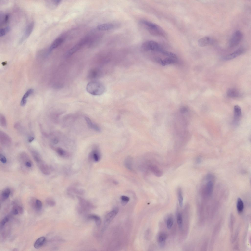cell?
I'll return each mask as SVG.
<instances>
[{"instance_id": "b9f144b4", "label": "cell", "mask_w": 251, "mask_h": 251, "mask_svg": "<svg viewBox=\"0 0 251 251\" xmlns=\"http://www.w3.org/2000/svg\"><path fill=\"white\" fill-rule=\"evenodd\" d=\"M27 102L26 99L22 98L20 102V105L22 106H24L26 104Z\"/></svg>"}, {"instance_id": "603a6c76", "label": "cell", "mask_w": 251, "mask_h": 251, "mask_svg": "<svg viewBox=\"0 0 251 251\" xmlns=\"http://www.w3.org/2000/svg\"><path fill=\"white\" fill-rule=\"evenodd\" d=\"M177 62V59L168 57L162 60L160 64L164 66L169 64L175 63Z\"/></svg>"}, {"instance_id": "ba28073f", "label": "cell", "mask_w": 251, "mask_h": 251, "mask_svg": "<svg viewBox=\"0 0 251 251\" xmlns=\"http://www.w3.org/2000/svg\"><path fill=\"white\" fill-rule=\"evenodd\" d=\"M89 40V38L88 37H86L82 39L69 50L68 52L67 55H70L76 52L87 43Z\"/></svg>"}, {"instance_id": "e0dca14e", "label": "cell", "mask_w": 251, "mask_h": 251, "mask_svg": "<svg viewBox=\"0 0 251 251\" xmlns=\"http://www.w3.org/2000/svg\"><path fill=\"white\" fill-rule=\"evenodd\" d=\"M227 96L231 98H236L239 97L240 93L237 89L234 88H231L228 89L227 91Z\"/></svg>"}, {"instance_id": "e575fe53", "label": "cell", "mask_w": 251, "mask_h": 251, "mask_svg": "<svg viewBox=\"0 0 251 251\" xmlns=\"http://www.w3.org/2000/svg\"><path fill=\"white\" fill-rule=\"evenodd\" d=\"M9 14H7L5 15L3 17L1 23V26L7 24L9 21Z\"/></svg>"}, {"instance_id": "f1b7e54d", "label": "cell", "mask_w": 251, "mask_h": 251, "mask_svg": "<svg viewBox=\"0 0 251 251\" xmlns=\"http://www.w3.org/2000/svg\"><path fill=\"white\" fill-rule=\"evenodd\" d=\"M10 193V190L9 188H6L4 189L2 192V198L4 199H6L9 197Z\"/></svg>"}, {"instance_id": "3957f363", "label": "cell", "mask_w": 251, "mask_h": 251, "mask_svg": "<svg viewBox=\"0 0 251 251\" xmlns=\"http://www.w3.org/2000/svg\"><path fill=\"white\" fill-rule=\"evenodd\" d=\"M86 90L88 92L92 95H99L104 93L105 88L104 86L101 83L93 81L88 83L86 87Z\"/></svg>"}, {"instance_id": "52a82bcc", "label": "cell", "mask_w": 251, "mask_h": 251, "mask_svg": "<svg viewBox=\"0 0 251 251\" xmlns=\"http://www.w3.org/2000/svg\"><path fill=\"white\" fill-rule=\"evenodd\" d=\"M34 23L32 21L26 26L23 34L19 41V43L21 44L29 36L32 32L34 27Z\"/></svg>"}, {"instance_id": "7bdbcfd3", "label": "cell", "mask_w": 251, "mask_h": 251, "mask_svg": "<svg viewBox=\"0 0 251 251\" xmlns=\"http://www.w3.org/2000/svg\"><path fill=\"white\" fill-rule=\"evenodd\" d=\"M234 218H233V217L232 216H231V217L230 218V228H232L233 222L234 221Z\"/></svg>"}, {"instance_id": "277c9868", "label": "cell", "mask_w": 251, "mask_h": 251, "mask_svg": "<svg viewBox=\"0 0 251 251\" xmlns=\"http://www.w3.org/2000/svg\"><path fill=\"white\" fill-rule=\"evenodd\" d=\"M141 47L143 50L146 51H152L160 53L163 50L157 43L152 40L144 42L142 44Z\"/></svg>"}, {"instance_id": "7c38bea8", "label": "cell", "mask_w": 251, "mask_h": 251, "mask_svg": "<svg viewBox=\"0 0 251 251\" xmlns=\"http://www.w3.org/2000/svg\"><path fill=\"white\" fill-rule=\"evenodd\" d=\"M213 41L209 37H205L200 39L198 41L199 46L201 47H205L212 43Z\"/></svg>"}, {"instance_id": "9c48e42d", "label": "cell", "mask_w": 251, "mask_h": 251, "mask_svg": "<svg viewBox=\"0 0 251 251\" xmlns=\"http://www.w3.org/2000/svg\"><path fill=\"white\" fill-rule=\"evenodd\" d=\"M244 51V50L243 48H240L232 53L224 56L222 58L225 60H231L241 55Z\"/></svg>"}, {"instance_id": "8d00e7d4", "label": "cell", "mask_w": 251, "mask_h": 251, "mask_svg": "<svg viewBox=\"0 0 251 251\" xmlns=\"http://www.w3.org/2000/svg\"><path fill=\"white\" fill-rule=\"evenodd\" d=\"M58 153L62 156H65L66 155V153L61 148H58L56 149Z\"/></svg>"}, {"instance_id": "f35d334b", "label": "cell", "mask_w": 251, "mask_h": 251, "mask_svg": "<svg viewBox=\"0 0 251 251\" xmlns=\"http://www.w3.org/2000/svg\"><path fill=\"white\" fill-rule=\"evenodd\" d=\"M9 218L7 216H6L3 218L0 222V228H2L5 225V224L8 221Z\"/></svg>"}, {"instance_id": "ac0fdd59", "label": "cell", "mask_w": 251, "mask_h": 251, "mask_svg": "<svg viewBox=\"0 0 251 251\" xmlns=\"http://www.w3.org/2000/svg\"><path fill=\"white\" fill-rule=\"evenodd\" d=\"M234 120L235 121H238L240 119L241 115L240 107L238 105L235 106L234 108Z\"/></svg>"}, {"instance_id": "4fadbf2b", "label": "cell", "mask_w": 251, "mask_h": 251, "mask_svg": "<svg viewBox=\"0 0 251 251\" xmlns=\"http://www.w3.org/2000/svg\"><path fill=\"white\" fill-rule=\"evenodd\" d=\"M115 27L114 24L110 23L100 24L97 26V28L99 30L102 31L110 30L113 29Z\"/></svg>"}, {"instance_id": "d6a6232c", "label": "cell", "mask_w": 251, "mask_h": 251, "mask_svg": "<svg viewBox=\"0 0 251 251\" xmlns=\"http://www.w3.org/2000/svg\"><path fill=\"white\" fill-rule=\"evenodd\" d=\"M46 202L47 204L50 207L54 206L56 204L54 200L53 199L50 198L47 199L46 200Z\"/></svg>"}, {"instance_id": "484cf974", "label": "cell", "mask_w": 251, "mask_h": 251, "mask_svg": "<svg viewBox=\"0 0 251 251\" xmlns=\"http://www.w3.org/2000/svg\"><path fill=\"white\" fill-rule=\"evenodd\" d=\"M100 74V71L98 70L93 69L89 72L88 77L91 79L95 78L99 76Z\"/></svg>"}, {"instance_id": "83f0119b", "label": "cell", "mask_w": 251, "mask_h": 251, "mask_svg": "<svg viewBox=\"0 0 251 251\" xmlns=\"http://www.w3.org/2000/svg\"><path fill=\"white\" fill-rule=\"evenodd\" d=\"M177 193L179 205L181 207H182L183 205V198L182 190L181 188H178Z\"/></svg>"}, {"instance_id": "ffe728a7", "label": "cell", "mask_w": 251, "mask_h": 251, "mask_svg": "<svg viewBox=\"0 0 251 251\" xmlns=\"http://www.w3.org/2000/svg\"><path fill=\"white\" fill-rule=\"evenodd\" d=\"M46 239L44 237H41L39 238L35 241L34 244V247L36 249L40 248L44 243Z\"/></svg>"}, {"instance_id": "4dcf8cb0", "label": "cell", "mask_w": 251, "mask_h": 251, "mask_svg": "<svg viewBox=\"0 0 251 251\" xmlns=\"http://www.w3.org/2000/svg\"><path fill=\"white\" fill-rule=\"evenodd\" d=\"M10 29V27L8 26L4 28L0 29V37L4 36L9 32Z\"/></svg>"}, {"instance_id": "cb8c5ba5", "label": "cell", "mask_w": 251, "mask_h": 251, "mask_svg": "<svg viewBox=\"0 0 251 251\" xmlns=\"http://www.w3.org/2000/svg\"><path fill=\"white\" fill-rule=\"evenodd\" d=\"M151 168L153 174L157 177H160L162 175L163 172L156 166H152L151 167Z\"/></svg>"}, {"instance_id": "681fc988", "label": "cell", "mask_w": 251, "mask_h": 251, "mask_svg": "<svg viewBox=\"0 0 251 251\" xmlns=\"http://www.w3.org/2000/svg\"><path fill=\"white\" fill-rule=\"evenodd\" d=\"M12 251H18V250L16 248H15V249H13V250Z\"/></svg>"}, {"instance_id": "4316f807", "label": "cell", "mask_w": 251, "mask_h": 251, "mask_svg": "<svg viewBox=\"0 0 251 251\" xmlns=\"http://www.w3.org/2000/svg\"><path fill=\"white\" fill-rule=\"evenodd\" d=\"M33 204V206L36 210L39 211L41 209L42 207V204L40 200L38 199L36 200Z\"/></svg>"}, {"instance_id": "6da1fadb", "label": "cell", "mask_w": 251, "mask_h": 251, "mask_svg": "<svg viewBox=\"0 0 251 251\" xmlns=\"http://www.w3.org/2000/svg\"><path fill=\"white\" fill-rule=\"evenodd\" d=\"M140 23L151 35L155 36L165 37V33L160 26L156 24L145 20H142Z\"/></svg>"}, {"instance_id": "8fae6325", "label": "cell", "mask_w": 251, "mask_h": 251, "mask_svg": "<svg viewBox=\"0 0 251 251\" xmlns=\"http://www.w3.org/2000/svg\"><path fill=\"white\" fill-rule=\"evenodd\" d=\"M119 209L115 208L108 213L105 217V221L106 223H109L114 219L118 213Z\"/></svg>"}, {"instance_id": "ab89813d", "label": "cell", "mask_w": 251, "mask_h": 251, "mask_svg": "<svg viewBox=\"0 0 251 251\" xmlns=\"http://www.w3.org/2000/svg\"><path fill=\"white\" fill-rule=\"evenodd\" d=\"M12 212L14 215H17L19 213L17 205H15L13 207L12 210Z\"/></svg>"}, {"instance_id": "7dc6e473", "label": "cell", "mask_w": 251, "mask_h": 251, "mask_svg": "<svg viewBox=\"0 0 251 251\" xmlns=\"http://www.w3.org/2000/svg\"><path fill=\"white\" fill-rule=\"evenodd\" d=\"M53 143L55 144L57 143L58 142V140L56 138H54L53 140Z\"/></svg>"}, {"instance_id": "d6986e66", "label": "cell", "mask_w": 251, "mask_h": 251, "mask_svg": "<svg viewBox=\"0 0 251 251\" xmlns=\"http://www.w3.org/2000/svg\"><path fill=\"white\" fill-rule=\"evenodd\" d=\"M85 118L88 126L90 128L97 131H100V127L97 125L93 123L89 117L86 116Z\"/></svg>"}, {"instance_id": "9a60e30c", "label": "cell", "mask_w": 251, "mask_h": 251, "mask_svg": "<svg viewBox=\"0 0 251 251\" xmlns=\"http://www.w3.org/2000/svg\"><path fill=\"white\" fill-rule=\"evenodd\" d=\"M63 39L61 38H58L56 39L52 43L49 49V51L50 53L54 49H55L63 43Z\"/></svg>"}, {"instance_id": "c3c4849f", "label": "cell", "mask_w": 251, "mask_h": 251, "mask_svg": "<svg viewBox=\"0 0 251 251\" xmlns=\"http://www.w3.org/2000/svg\"><path fill=\"white\" fill-rule=\"evenodd\" d=\"M7 64V62H3L2 63V64L3 66H4Z\"/></svg>"}, {"instance_id": "44dd1931", "label": "cell", "mask_w": 251, "mask_h": 251, "mask_svg": "<svg viewBox=\"0 0 251 251\" xmlns=\"http://www.w3.org/2000/svg\"><path fill=\"white\" fill-rule=\"evenodd\" d=\"M167 235L164 233H160L158 237V241L160 246L163 247L164 245L165 242Z\"/></svg>"}, {"instance_id": "ee69618b", "label": "cell", "mask_w": 251, "mask_h": 251, "mask_svg": "<svg viewBox=\"0 0 251 251\" xmlns=\"http://www.w3.org/2000/svg\"><path fill=\"white\" fill-rule=\"evenodd\" d=\"M25 164L26 166L28 167H30L31 166V162L29 161L26 162Z\"/></svg>"}, {"instance_id": "60d3db41", "label": "cell", "mask_w": 251, "mask_h": 251, "mask_svg": "<svg viewBox=\"0 0 251 251\" xmlns=\"http://www.w3.org/2000/svg\"><path fill=\"white\" fill-rule=\"evenodd\" d=\"M0 159L1 162L3 163H5L7 162L6 158L2 154H0Z\"/></svg>"}, {"instance_id": "2e32d148", "label": "cell", "mask_w": 251, "mask_h": 251, "mask_svg": "<svg viewBox=\"0 0 251 251\" xmlns=\"http://www.w3.org/2000/svg\"><path fill=\"white\" fill-rule=\"evenodd\" d=\"M61 1L60 0H47L45 1V5L48 8L53 9L58 5Z\"/></svg>"}, {"instance_id": "8992f818", "label": "cell", "mask_w": 251, "mask_h": 251, "mask_svg": "<svg viewBox=\"0 0 251 251\" xmlns=\"http://www.w3.org/2000/svg\"><path fill=\"white\" fill-rule=\"evenodd\" d=\"M243 35L240 30L235 31L232 34L229 41V45L231 48L237 46L240 43L242 40Z\"/></svg>"}, {"instance_id": "f6af8a7d", "label": "cell", "mask_w": 251, "mask_h": 251, "mask_svg": "<svg viewBox=\"0 0 251 251\" xmlns=\"http://www.w3.org/2000/svg\"><path fill=\"white\" fill-rule=\"evenodd\" d=\"M34 138L33 136H30L29 137L28 140V141L30 143L32 142L34 139Z\"/></svg>"}, {"instance_id": "d590c367", "label": "cell", "mask_w": 251, "mask_h": 251, "mask_svg": "<svg viewBox=\"0 0 251 251\" xmlns=\"http://www.w3.org/2000/svg\"><path fill=\"white\" fill-rule=\"evenodd\" d=\"M173 223V219L171 217L169 218L167 221V228L170 229L172 227Z\"/></svg>"}, {"instance_id": "7402d4cb", "label": "cell", "mask_w": 251, "mask_h": 251, "mask_svg": "<svg viewBox=\"0 0 251 251\" xmlns=\"http://www.w3.org/2000/svg\"><path fill=\"white\" fill-rule=\"evenodd\" d=\"M88 218L89 220H93L95 221L96 225L100 226L101 223V220L99 216L95 214H89L88 216Z\"/></svg>"}, {"instance_id": "5b68a950", "label": "cell", "mask_w": 251, "mask_h": 251, "mask_svg": "<svg viewBox=\"0 0 251 251\" xmlns=\"http://www.w3.org/2000/svg\"><path fill=\"white\" fill-rule=\"evenodd\" d=\"M77 198L79 206L78 212L80 214L88 211L95 208L94 206L88 201L79 196H77Z\"/></svg>"}, {"instance_id": "5bb4252c", "label": "cell", "mask_w": 251, "mask_h": 251, "mask_svg": "<svg viewBox=\"0 0 251 251\" xmlns=\"http://www.w3.org/2000/svg\"><path fill=\"white\" fill-rule=\"evenodd\" d=\"M89 158L95 162L99 161L100 159V154L99 150L97 148L93 149L89 154Z\"/></svg>"}, {"instance_id": "836d02e7", "label": "cell", "mask_w": 251, "mask_h": 251, "mask_svg": "<svg viewBox=\"0 0 251 251\" xmlns=\"http://www.w3.org/2000/svg\"><path fill=\"white\" fill-rule=\"evenodd\" d=\"M177 222L180 228H181L182 226L183 219L180 213H178L177 215Z\"/></svg>"}, {"instance_id": "bcb514c9", "label": "cell", "mask_w": 251, "mask_h": 251, "mask_svg": "<svg viewBox=\"0 0 251 251\" xmlns=\"http://www.w3.org/2000/svg\"><path fill=\"white\" fill-rule=\"evenodd\" d=\"M20 126V124L18 122L16 123L14 125V127L15 128H17L19 127Z\"/></svg>"}, {"instance_id": "7a4b0ae2", "label": "cell", "mask_w": 251, "mask_h": 251, "mask_svg": "<svg viewBox=\"0 0 251 251\" xmlns=\"http://www.w3.org/2000/svg\"><path fill=\"white\" fill-rule=\"evenodd\" d=\"M205 177L200 190L203 195L209 197L212 195L213 192L214 179L213 176L211 175H208Z\"/></svg>"}, {"instance_id": "f546056e", "label": "cell", "mask_w": 251, "mask_h": 251, "mask_svg": "<svg viewBox=\"0 0 251 251\" xmlns=\"http://www.w3.org/2000/svg\"><path fill=\"white\" fill-rule=\"evenodd\" d=\"M0 123L1 126L3 127H5L6 126L7 123L5 118L2 114L0 115Z\"/></svg>"}, {"instance_id": "30bf717a", "label": "cell", "mask_w": 251, "mask_h": 251, "mask_svg": "<svg viewBox=\"0 0 251 251\" xmlns=\"http://www.w3.org/2000/svg\"><path fill=\"white\" fill-rule=\"evenodd\" d=\"M0 140L2 144L5 145H9L11 142L10 137L6 133L2 131H0Z\"/></svg>"}, {"instance_id": "d4e9b609", "label": "cell", "mask_w": 251, "mask_h": 251, "mask_svg": "<svg viewBox=\"0 0 251 251\" xmlns=\"http://www.w3.org/2000/svg\"><path fill=\"white\" fill-rule=\"evenodd\" d=\"M236 207L238 212L239 213L242 212L243 210L244 203L242 200L240 198H238L237 199Z\"/></svg>"}, {"instance_id": "1f68e13d", "label": "cell", "mask_w": 251, "mask_h": 251, "mask_svg": "<svg viewBox=\"0 0 251 251\" xmlns=\"http://www.w3.org/2000/svg\"><path fill=\"white\" fill-rule=\"evenodd\" d=\"M121 204L123 206H125L129 200V198L125 196H122L121 197Z\"/></svg>"}, {"instance_id": "74e56055", "label": "cell", "mask_w": 251, "mask_h": 251, "mask_svg": "<svg viewBox=\"0 0 251 251\" xmlns=\"http://www.w3.org/2000/svg\"><path fill=\"white\" fill-rule=\"evenodd\" d=\"M34 91L32 89H30L28 90L24 95L22 99H26L30 95L32 94Z\"/></svg>"}]
</instances>
